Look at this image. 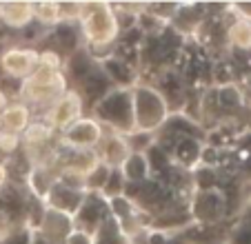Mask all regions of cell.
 <instances>
[{"label": "cell", "mask_w": 251, "mask_h": 244, "mask_svg": "<svg viewBox=\"0 0 251 244\" xmlns=\"http://www.w3.org/2000/svg\"><path fill=\"white\" fill-rule=\"evenodd\" d=\"M229 40L240 49H249L251 47V23L249 20L233 23V27L229 29Z\"/></svg>", "instance_id": "cell-28"}, {"label": "cell", "mask_w": 251, "mask_h": 244, "mask_svg": "<svg viewBox=\"0 0 251 244\" xmlns=\"http://www.w3.org/2000/svg\"><path fill=\"white\" fill-rule=\"evenodd\" d=\"M191 175V191H211V189H220L218 187V171L216 167L209 165H198L196 169L189 171Z\"/></svg>", "instance_id": "cell-23"}, {"label": "cell", "mask_w": 251, "mask_h": 244, "mask_svg": "<svg viewBox=\"0 0 251 244\" xmlns=\"http://www.w3.org/2000/svg\"><path fill=\"white\" fill-rule=\"evenodd\" d=\"M125 189H127V182H125L120 169H111L109 178H107V184H104V189H102L100 195H102L104 200H114V197L125 195Z\"/></svg>", "instance_id": "cell-27"}, {"label": "cell", "mask_w": 251, "mask_h": 244, "mask_svg": "<svg viewBox=\"0 0 251 244\" xmlns=\"http://www.w3.org/2000/svg\"><path fill=\"white\" fill-rule=\"evenodd\" d=\"M109 171H111V167H107L104 162L98 160V162L85 173V178H82L85 193H98L100 195L102 189H104V184H107V178H109Z\"/></svg>", "instance_id": "cell-24"}, {"label": "cell", "mask_w": 251, "mask_h": 244, "mask_svg": "<svg viewBox=\"0 0 251 244\" xmlns=\"http://www.w3.org/2000/svg\"><path fill=\"white\" fill-rule=\"evenodd\" d=\"M131 100H133V124H136V131L156 136L171 116V107L167 102L165 94L153 85L138 82L136 87H131Z\"/></svg>", "instance_id": "cell-2"}, {"label": "cell", "mask_w": 251, "mask_h": 244, "mask_svg": "<svg viewBox=\"0 0 251 244\" xmlns=\"http://www.w3.org/2000/svg\"><path fill=\"white\" fill-rule=\"evenodd\" d=\"M33 20L47 27H56L62 23L60 2H33Z\"/></svg>", "instance_id": "cell-25"}, {"label": "cell", "mask_w": 251, "mask_h": 244, "mask_svg": "<svg viewBox=\"0 0 251 244\" xmlns=\"http://www.w3.org/2000/svg\"><path fill=\"white\" fill-rule=\"evenodd\" d=\"M91 242L94 244H136L131 235H127L120 224L114 220V218H107V220L100 224V229L91 235Z\"/></svg>", "instance_id": "cell-21"}, {"label": "cell", "mask_w": 251, "mask_h": 244, "mask_svg": "<svg viewBox=\"0 0 251 244\" xmlns=\"http://www.w3.org/2000/svg\"><path fill=\"white\" fill-rule=\"evenodd\" d=\"M33 231L29 226L23 229H14V231H5V235H0V244H31Z\"/></svg>", "instance_id": "cell-29"}, {"label": "cell", "mask_w": 251, "mask_h": 244, "mask_svg": "<svg viewBox=\"0 0 251 244\" xmlns=\"http://www.w3.org/2000/svg\"><path fill=\"white\" fill-rule=\"evenodd\" d=\"M120 173H123L127 184H142L145 180H149L151 178V167H149L147 155L131 151L127 155V160L120 165Z\"/></svg>", "instance_id": "cell-19"}, {"label": "cell", "mask_w": 251, "mask_h": 244, "mask_svg": "<svg viewBox=\"0 0 251 244\" xmlns=\"http://www.w3.org/2000/svg\"><path fill=\"white\" fill-rule=\"evenodd\" d=\"M85 197H87V193L82 191V189L69 187V184L56 180V184H53V187L49 189V193L45 195L43 204L47 209H53V211H60V213H65V216L74 218L78 213V209L82 207Z\"/></svg>", "instance_id": "cell-10"}, {"label": "cell", "mask_w": 251, "mask_h": 244, "mask_svg": "<svg viewBox=\"0 0 251 244\" xmlns=\"http://www.w3.org/2000/svg\"><path fill=\"white\" fill-rule=\"evenodd\" d=\"M65 244H94V242H91V235H87V233H82V231L74 229L69 238L65 240Z\"/></svg>", "instance_id": "cell-32"}, {"label": "cell", "mask_w": 251, "mask_h": 244, "mask_svg": "<svg viewBox=\"0 0 251 244\" xmlns=\"http://www.w3.org/2000/svg\"><path fill=\"white\" fill-rule=\"evenodd\" d=\"M29 124H31V111L25 102H11L0 113V131L5 133L20 136V133L27 131Z\"/></svg>", "instance_id": "cell-16"}, {"label": "cell", "mask_w": 251, "mask_h": 244, "mask_svg": "<svg viewBox=\"0 0 251 244\" xmlns=\"http://www.w3.org/2000/svg\"><path fill=\"white\" fill-rule=\"evenodd\" d=\"M109 218V204L98 193H87L82 207L74 216V226L87 235H94L104 220Z\"/></svg>", "instance_id": "cell-9"}, {"label": "cell", "mask_w": 251, "mask_h": 244, "mask_svg": "<svg viewBox=\"0 0 251 244\" xmlns=\"http://www.w3.org/2000/svg\"><path fill=\"white\" fill-rule=\"evenodd\" d=\"M187 209L194 224H216L227 216V195L223 189L191 193Z\"/></svg>", "instance_id": "cell-5"}, {"label": "cell", "mask_w": 251, "mask_h": 244, "mask_svg": "<svg viewBox=\"0 0 251 244\" xmlns=\"http://www.w3.org/2000/svg\"><path fill=\"white\" fill-rule=\"evenodd\" d=\"M96 67H98V62L89 56V51H87V49H78V51L71 53L65 62V73H62L65 75V82L71 80V82L78 87Z\"/></svg>", "instance_id": "cell-18"}, {"label": "cell", "mask_w": 251, "mask_h": 244, "mask_svg": "<svg viewBox=\"0 0 251 244\" xmlns=\"http://www.w3.org/2000/svg\"><path fill=\"white\" fill-rule=\"evenodd\" d=\"M109 89H114V85H111L109 78L102 73V69H100V67H96V69L91 71L85 80H82L80 85H78L76 91H78V96H80L82 100H87L91 107H96V104H98L104 96L109 94Z\"/></svg>", "instance_id": "cell-15"}, {"label": "cell", "mask_w": 251, "mask_h": 244, "mask_svg": "<svg viewBox=\"0 0 251 244\" xmlns=\"http://www.w3.org/2000/svg\"><path fill=\"white\" fill-rule=\"evenodd\" d=\"M53 40H56V47L60 56L69 58L74 51L80 49V36H78L74 23H60L53 27Z\"/></svg>", "instance_id": "cell-22"}, {"label": "cell", "mask_w": 251, "mask_h": 244, "mask_svg": "<svg viewBox=\"0 0 251 244\" xmlns=\"http://www.w3.org/2000/svg\"><path fill=\"white\" fill-rule=\"evenodd\" d=\"M104 138V127L96 118H85L76 120L74 124L60 133V145L71 151H96L100 140Z\"/></svg>", "instance_id": "cell-6"}, {"label": "cell", "mask_w": 251, "mask_h": 244, "mask_svg": "<svg viewBox=\"0 0 251 244\" xmlns=\"http://www.w3.org/2000/svg\"><path fill=\"white\" fill-rule=\"evenodd\" d=\"M56 180H58V175L53 173L47 165H33L31 169H29V173H27L29 189L33 191L36 200H40V202L45 200V195L49 193V189L56 184Z\"/></svg>", "instance_id": "cell-20"}, {"label": "cell", "mask_w": 251, "mask_h": 244, "mask_svg": "<svg viewBox=\"0 0 251 244\" xmlns=\"http://www.w3.org/2000/svg\"><path fill=\"white\" fill-rule=\"evenodd\" d=\"M33 23V2H0V24L27 29Z\"/></svg>", "instance_id": "cell-17"}, {"label": "cell", "mask_w": 251, "mask_h": 244, "mask_svg": "<svg viewBox=\"0 0 251 244\" xmlns=\"http://www.w3.org/2000/svg\"><path fill=\"white\" fill-rule=\"evenodd\" d=\"M96 153H98L100 162H104L107 167H111V169H120V165L127 160V155L131 153V149H129L127 138L125 136L109 133V136H104L102 140H100Z\"/></svg>", "instance_id": "cell-14"}, {"label": "cell", "mask_w": 251, "mask_h": 244, "mask_svg": "<svg viewBox=\"0 0 251 244\" xmlns=\"http://www.w3.org/2000/svg\"><path fill=\"white\" fill-rule=\"evenodd\" d=\"M94 111H96L94 118L102 127H109L111 133L129 136V133L136 131V124H133L131 89H120V87L109 89V94L96 104Z\"/></svg>", "instance_id": "cell-3"}, {"label": "cell", "mask_w": 251, "mask_h": 244, "mask_svg": "<svg viewBox=\"0 0 251 244\" xmlns=\"http://www.w3.org/2000/svg\"><path fill=\"white\" fill-rule=\"evenodd\" d=\"M31 244H51V242H47V240L45 238H40L38 233H36V231H33V238H31Z\"/></svg>", "instance_id": "cell-34"}, {"label": "cell", "mask_w": 251, "mask_h": 244, "mask_svg": "<svg viewBox=\"0 0 251 244\" xmlns=\"http://www.w3.org/2000/svg\"><path fill=\"white\" fill-rule=\"evenodd\" d=\"M5 107H7V96L2 94V91H0V113L5 111Z\"/></svg>", "instance_id": "cell-35"}, {"label": "cell", "mask_w": 251, "mask_h": 244, "mask_svg": "<svg viewBox=\"0 0 251 244\" xmlns=\"http://www.w3.org/2000/svg\"><path fill=\"white\" fill-rule=\"evenodd\" d=\"M216 98H218V107L225 109V111H236V109L242 107V91L238 89L236 85H225L216 89Z\"/></svg>", "instance_id": "cell-26"}, {"label": "cell", "mask_w": 251, "mask_h": 244, "mask_svg": "<svg viewBox=\"0 0 251 244\" xmlns=\"http://www.w3.org/2000/svg\"><path fill=\"white\" fill-rule=\"evenodd\" d=\"M231 75H233V69L229 62H218L216 69H213V80H218L220 87L231 85Z\"/></svg>", "instance_id": "cell-30"}, {"label": "cell", "mask_w": 251, "mask_h": 244, "mask_svg": "<svg viewBox=\"0 0 251 244\" xmlns=\"http://www.w3.org/2000/svg\"><path fill=\"white\" fill-rule=\"evenodd\" d=\"M82 98L78 96L76 89H67L56 102L49 107L47 111V124L51 129H60L65 131L69 124L82 118Z\"/></svg>", "instance_id": "cell-8"}, {"label": "cell", "mask_w": 251, "mask_h": 244, "mask_svg": "<svg viewBox=\"0 0 251 244\" xmlns=\"http://www.w3.org/2000/svg\"><path fill=\"white\" fill-rule=\"evenodd\" d=\"M78 23H80L82 38L87 40V51L94 60L100 51L111 49L120 33L118 14L107 2H82Z\"/></svg>", "instance_id": "cell-1"}, {"label": "cell", "mask_w": 251, "mask_h": 244, "mask_svg": "<svg viewBox=\"0 0 251 244\" xmlns=\"http://www.w3.org/2000/svg\"><path fill=\"white\" fill-rule=\"evenodd\" d=\"M98 67L102 69V73L109 78V82L114 87H120V89H131V87L138 85V75L133 65H129L127 60H123L120 56H107L104 60L98 62Z\"/></svg>", "instance_id": "cell-13"}, {"label": "cell", "mask_w": 251, "mask_h": 244, "mask_svg": "<svg viewBox=\"0 0 251 244\" xmlns=\"http://www.w3.org/2000/svg\"><path fill=\"white\" fill-rule=\"evenodd\" d=\"M38 51L27 47H9L0 53V71H2L5 78L25 82L33 71L38 69Z\"/></svg>", "instance_id": "cell-7"}, {"label": "cell", "mask_w": 251, "mask_h": 244, "mask_svg": "<svg viewBox=\"0 0 251 244\" xmlns=\"http://www.w3.org/2000/svg\"><path fill=\"white\" fill-rule=\"evenodd\" d=\"M202 153H204V142L198 138H187V136H176L174 145H171L169 158L174 162V167L178 169L191 171L202 162Z\"/></svg>", "instance_id": "cell-12"}, {"label": "cell", "mask_w": 251, "mask_h": 244, "mask_svg": "<svg viewBox=\"0 0 251 244\" xmlns=\"http://www.w3.org/2000/svg\"><path fill=\"white\" fill-rule=\"evenodd\" d=\"M65 91H67V82H65L62 71H53V69H47V67L38 65V69L23 82L20 94H23L29 102L49 104V107H51Z\"/></svg>", "instance_id": "cell-4"}, {"label": "cell", "mask_w": 251, "mask_h": 244, "mask_svg": "<svg viewBox=\"0 0 251 244\" xmlns=\"http://www.w3.org/2000/svg\"><path fill=\"white\" fill-rule=\"evenodd\" d=\"M74 229H76V226H74V218L71 216H65V213H60V211H53V209L45 207L36 233L51 244H65V240L69 238Z\"/></svg>", "instance_id": "cell-11"}, {"label": "cell", "mask_w": 251, "mask_h": 244, "mask_svg": "<svg viewBox=\"0 0 251 244\" xmlns=\"http://www.w3.org/2000/svg\"><path fill=\"white\" fill-rule=\"evenodd\" d=\"M7 182H9V169H7V165L0 162V191L7 187Z\"/></svg>", "instance_id": "cell-33"}, {"label": "cell", "mask_w": 251, "mask_h": 244, "mask_svg": "<svg viewBox=\"0 0 251 244\" xmlns=\"http://www.w3.org/2000/svg\"><path fill=\"white\" fill-rule=\"evenodd\" d=\"M231 244H251V226H238L231 233Z\"/></svg>", "instance_id": "cell-31"}]
</instances>
